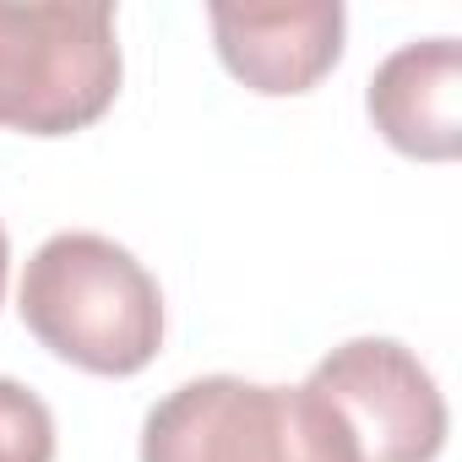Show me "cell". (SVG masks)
<instances>
[{
  "label": "cell",
  "mask_w": 462,
  "mask_h": 462,
  "mask_svg": "<svg viewBox=\"0 0 462 462\" xmlns=\"http://www.w3.org/2000/svg\"><path fill=\"white\" fill-rule=\"evenodd\" d=\"M6 267H12V240H6V223H0V300H6Z\"/></svg>",
  "instance_id": "obj_8"
},
{
  "label": "cell",
  "mask_w": 462,
  "mask_h": 462,
  "mask_svg": "<svg viewBox=\"0 0 462 462\" xmlns=\"http://www.w3.org/2000/svg\"><path fill=\"white\" fill-rule=\"evenodd\" d=\"M365 109L397 152L451 163L462 152V44L413 39L392 50L365 88Z\"/></svg>",
  "instance_id": "obj_6"
},
{
  "label": "cell",
  "mask_w": 462,
  "mask_h": 462,
  "mask_svg": "<svg viewBox=\"0 0 462 462\" xmlns=\"http://www.w3.org/2000/svg\"><path fill=\"white\" fill-rule=\"evenodd\" d=\"M212 44L228 77L262 98L310 93L343 60L348 12L337 0H300V6H212Z\"/></svg>",
  "instance_id": "obj_5"
},
{
  "label": "cell",
  "mask_w": 462,
  "mask_h": 462,
  "mask_svg": "<svg viewBox=\"0 0 462 462\" xmlns=\"http://www.w3.org/2000/svg\"><path fill=\"white\" fill-rule=\"evenodd\" d=\"M120 33L109 6L0 0V125L23 136H77L120 98Z\"/></svg>",
  "instance_id": "obj_2"
},
{
  "label": "cell",
  "mask_w": 462,
  "mask_h": 462,
  "mask_svg": "<svg viewBox=\"0 0 462 462\" xmlns=\"http://www.w3.org/2000/svg\"><path fill=\"white\" fill-rule=\"evenodd\" d=\"M142 462H354L310 386L201 375L142 419Z\"/></svg>",
  "instance_id": "obj_3"
},
{
  "label": "cell",
  "mask_w": 462,
  "mask_h": 462,
  "mask_svg": "<svg viewBox=\"0 0 462 462\" xmlns=\"http://www.w3.org/2000/svg\"><path fill=\"white\" fill-rule=\"evenodd\" d=\"M305 386L337 419L354 462H435L446 446V397L397 337L337 343Z\"/></svg>",
  "instance_id": "obj_4"
},
{
  "label": "cell",
  "mask_w": 462,
  "mask_h": 462,
  "mask_svg": "<svg viewBox=\"0 0 462 462\" xmlns=\"http://www.w3.org/2000/svg\"><path fill=\"white\" fill-rule=\"evenodd\" d=\"M23 327L88 375H136L163 348V289L109 235L66 228L50 235L17 289Z\"/></svg>",
  "instance_id": "obj_1"
},
{
  "label": "cell",
  "mask_w": 462,
  "mask_h": 462,
  "mask_svg": "<svg viewBox=\"0 0 462 462\" xmlns=\"http://www.w3.org/2000/svg\"><path fill=\"white\" fill-rule=\"evenodd\" d=\"M0 462H55L50 402L6 375H0Z\"/></svg>",
  "instance_id": "obj_7"
}]
</instances>
